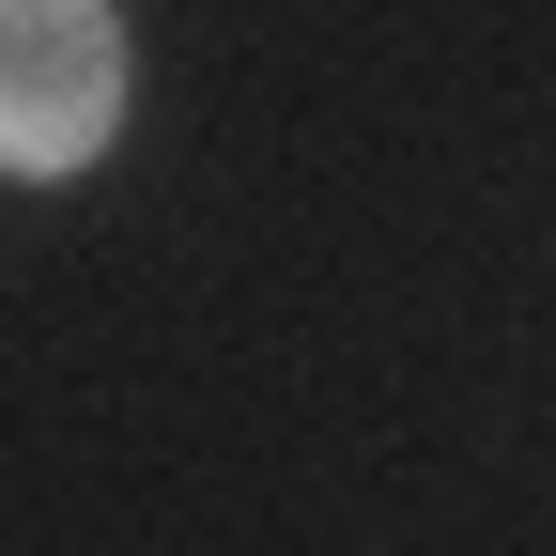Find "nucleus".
<instances>
[{
  "mask_svg": "<svg viewBox=\"0 0 556 556\" xmlns=\"http://www.w3.org/2000/svg\"><path fill=\"white\" fill-rule=\"evenodd\" d=\"M109 109H124L109 0H0V155L47 186V170H78L109 139Z\"/></svg>",
  "mask_w": 556,
  "mask_h": 556,
  "instance_id": "nucleus-1",
  "label": "nucleus"
}]
</instances>
